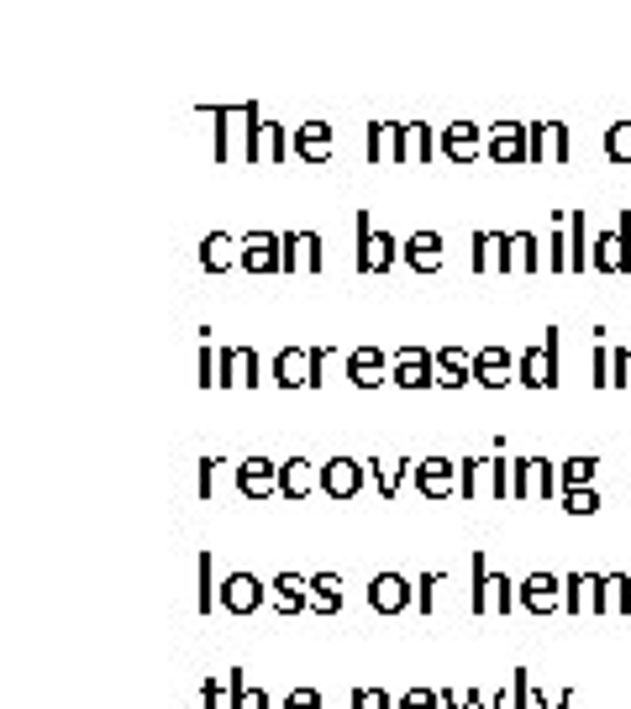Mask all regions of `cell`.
I'll return each instance as SVG.
<instances>
[{
  "label": "cell",
  "mask_w": 631,
  "mask_h": 709,
  "mask_svg": "<svg viewBox=\"0 0 631 709\" xmlns=\"http://www.w3.org/2000/svg\"><path fill=\"white\" fill-rule=\"evenodd\" d=\"M368 599H374V610H405V584L400 578H374V589H368Z\"/></svg>",
  "instance_id": "7a4b0ae2"
},
{
  "label": "cell",
  "mask_w": 631,
  "mask_h": 709,
  "mask_svg": "<svg viewBox=\"0 0 631 709\" xmlns=\"http://www.w3.org/2000/svg\"><path fill=\"white\" fill-rule=\"evenodd\" d=\"M400 709H442V688H411L400 694Z\"/></svg>",
  "instance_id": "8992f818"
},
{
  "label": "cell",
  "mask_w": 631,
  "mask_h": 709,
  "mask_svg": "<svg viewBox=\"0 0 631 709\" xmlns=\"http://www.w3.org/2000/svg\"><path fill=\"white\" fill-rule=\"evenodd\" d=\"M242 709H274V705H269V694H264V688H247V705H242Z\"/></svg>",
  "instance_id": "8fae6325"
},
{
  "label": "cell",
  "mask_w": 631,
  "mask_h": 709,
  "mask_svg": "<svg viewBox=\"0 0 631 709\" xmlns=\"http://www.w3.org/2000/svg\"><path fill=\"white\" fill-rule=\"evenodd\" d=\"M201 705H206V709H242V705H247V679H242V668H232V673H227V683H210L206 679V688H201Z\"/></svg>",
  "instance_id": "6da1fadb"
},
{
  "label": "cell",
  "mask_w": 631,
  "mask_h": 709,
  "mask_svg": "<svg viewBox=\"0 0 631 709\" xmlns=\"http://www.w3.org/2000/svg\"><path fill=\"white\" fill-rule=\"evenodd\" d=\"M368 709H400V699H390L385 688H368Z\"/></svg>",
  "instance_id": "30bf717a"
},
{
  "label": "cell",
  "mask_w": 631,
  "mask_h": 709,
  "mask_svg": "<svg viewBox=\"0 0 631 709\" xmlns=\"http://www.w3.org/2000/svg\"><path fill=\"white\" fill-rule=\"evenodd\" d=\"M221 599H227V610H253V604H258V599H264V589H258V584H253V578H232V584H227V594H221Z\"/></svg>",
  "instance_id": "3957f363"
},
{
  "label": "cell",
  "mask_w": 631,
  "mask_h": 709,
  "mask_svg": "<svg viewBox=\"0 0 631 709\" xmlns=\"http://www.w3.org/2000/svg\"><path fill=\"white\" fill-rule=\"evenodd\" d=\"M284 709H321V699H316V688H290Z\"/></svg>",
  "instance_id": "ba28073f"
},
{
  "label": "cell",
  "mask_w": 631,
  "mask_h": 709,
  "mask_svg": "<svg viewBox=\"0 0 631 709\" xmlns=\"http://www.w3.org/2000/svg\"><path fill=\"white\" fill-rule=\"evenodd\" d=\"M532 705H537L532 673H526V668H515V673H511V709H532Z\"/></svg>",
  "instance_id": "5b68a950"
},
{
  "label": "cell",
  "mask_w": 631,
  "mask_h": 709,
  "mask_svg": "<svg viewBox=\"0 0 631 709\" xmlns=\"http://www.w3.org/2000/svg\"><path fill=\"white\" fill-rule=\"evenodd\" d=\"M558 604V584L553 578H526V610H553Z\"/></svg>",
  "instance_id": "277c9868"
},
{
  "label": "cell",
  "mask_w": 631,
  "mask_h": 709,
  "mask_svg": "<svg viewBox=\"0 0 631 709\" xmlns=\"http://www.w3.org/2000/svg\"><path fill=\"white\" fill-rule=\"evenodd\" d=\"M573 705V688H563V694H558V705H553V709H569Z\"/></svg>",
  "instance_id": "4fadbf2b"
},
{
  "label": "cell",
  "mask_w": 631,
  "mask_h": 709,
  "mask_svg": "<svg viewBox=\"0 0 631 709\" xmlns=\"http://www.w3.org/2000/svg\"><path fill=\"white\" fill-rule=\"evenodd\" d=\"M316 604H321V610L342 604V594H337V584H331V578H316Z\"/></svg>",
  "instance_id": "9c48e42d"
},
{
  "label": "cell",
  "mask_w": 631,
  "mask_h": 709,
  "mask_svg": "<svg viewBox=\"0 0 631 709\" xmlns=\"http://www.w3.org/2000/svg\"><path fill=\"white\" fill-rule=\"evenodd\" d=\"M442 709H469V699H458L452 688H442Z\"/></svg>",
  "instance_id": "7c38bea8"
},
{
  "label": "cell",
  "mask_w": 631,
  "mask_h": 709,
  "mask_svg": "<svg viewBox=\"0 0 631 709\" xmlns=\"http://www.w3.org/2000/svg\"><path fill=\"white\" fill-rule=\"evenodd\" d=\"M274 589H279V604H284V610H301V578H279Z\"/></svg>",
  "instance_id": "52a82bcc"
}]
</instances>
